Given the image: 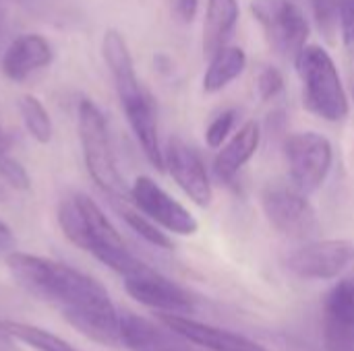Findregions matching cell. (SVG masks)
<instances>
[{
	"label": "cell",
	"mask_w": 354,
	"mask_h": 351,
	"mask_svg": "<svg viewBox=\"0 0 354 351\" xmlns=\"http://www.w3.org/2000/svg\"><path fill=\"white\" fill-rule=\"evenodd\" d=\"M54 58L50 41L39 33H23L10 41L2 56V72L6 79L21 83L33 72L50 66Z\"/></svg>",
	"instance_id": "16"
},
{
	"label": "cell",
	"mask_w": 354,
	"mask_h": 351,
	"mask_svg": "<svg viewBox=\"0 0 354 351\" xmlns=\"http://www.w3.org/2000/svg\"><path fill=\"white\" fill-rule=\"evenodd\" d=\"M307 197L295 184H268L261 192V207L270 225L290 240H311L319 232V219Z\"/></svg>",
	"instance_id": "5"
},
{
	"label": "cell",
	"mask_w": 354,
	"mask_h": 351,
	"mask_svg": "<svg viewBox=\"0 0 354 351\" xmlns=\"http://www.w3.org/2000/svg\"><path fill=\"white\" fill-rule=\"evenodd\" d=\"M290 182L305 194L319 190L332 170V143L319 132H297L284 143Z\"/></svg>",
	"instance_id": "7"
},
{
	"label": "cell",
	"mask_w": 354,
	"mask_h": 351,
	"mask_svg": "<svg viewBox=\"0 0 354 351\" xmlns=\"http://www.w3.org/2000/svg\"><path fill=\"white\" fill-rule=\"evenodd\" d=\"M309 4L319 29L328 37H332L334 29L338 27V0H309Z\"/></svg>",
	"instance_id": "26"
},
{
	"label": "cell",
	"mask_w": 354,
	"mask_h": 351,
	"mask_svg": "<svg viewBox=\"0 0 354 351\" xmlns=\"http://www.w3.org/2000/svg\"><path fill=\"white\" fill-rule=\"evenodd\" d=\"M79 139L83 147V157L91 180L112 199L120 201L129 197L124 178L118 170L108 122L102 110L91 99L79 101Z\"/></svg>",
	"instance_id": "4"
},
{
	"label": "cell",
	"mask_w": 354,
	"mask_h": 351,
	"mask_svg": "<svg viewBox=\"0 0 354 351\" xmlns=\"http://www.w3.org/2000/svg\"><path fill=\"white\" fill-rule=\"evenodd\" d=\"M295 66L303 83L305 108L326 122L344 120L351 101L334 58L322 46L307 43L295 58Z\"/></svg>",
	"instance_id": "3"
},
{
	"label": "cell",
	"mask_w": 354,
	"mask_h": 351,
	"mask_svg": "<svg viewBox=\"0 0 354 351\" xmlns=\"http://www.w3.org/2000/svg\"><path fill=\"white\" fill-rule=\"evenodd\" d=\"M0 351H17V345L12 343V337L6 335L2 329H0Z\"/></svg>",
	"instance_id": "30"
},
{
	"label": "cell",
	"mask_w": 354,
	"mask_h": 351,
	"mask_svg": "<svg viewBox=\"0 0 354 351\" xmlns=\"http://www.w3.org/2000/svg\"><path fill=\"white\" fill-rule=\"evenodd\" d=\"M129 197L133 205L151 221H156L162 230L178 236L197 234L199 223L193 217V213L185 205H180L174 197H170L149 176H137L129 190Z\"/></svg>",
	"instance_id": "9"
},
{
	"label": "cell",
	"mask_w": 354,
	"mask_h": 351,
	"mask_svg": "<svg viewBox=\"0 0 354 351\" xmlns=\"http://www.w3.org/2000/svg\"><path fill=\"white\" fill-rule=\"evenodd\" d=\"M282 91H284V74L274 66H266L257 77V93H259V97L263 101H272Z\"/></svg>",
	"instance_id": "25"
},
{
	"label": "cell",
	"mask_w": 354,
	"mask_h": 351,
	"mask_svg": "<svg viewBox=\"0 0 354 351\" xmlns=\"http://www.w3.org/2000/svg\"><path fill=\"white\" fill-rule=\"evenodd\" d=\"M6 267L12 279L27 294L56 306L64 319L112 302L106 288L97 279L64 263L12 250L6 254Z\"/></svg>",
	"instance_id": "1"
},
{
	"label": "cell",
	"mask_w": 354,
	"mask_h": 351,
	"mask_svg": "<svg viewBox=\"0 0 354 351\" xmlns=\"http://www.w3.org/2000/svg\"><path fill=\"white\" fill-rule=\"evenodd\" d=\"M17 246V240H15V234L12 230L8 228V223H4L0 219V254H10Z\"/></svg>",
	"instance_id": "28"
},
{
	"label": "cell",
	"mask_w": 354,
	"mask_h": 351,
	"mask_svg": "<svg viewBox=\"0 0 354 351\" xmlns=\"http://www.w3.org/2000/svg\"><path fill=\"white\" fill-rule=\"evenodd\" d=\"M160 323V321H158ZM120 345L129 351H193L195 345L166 325H156L133 312H120Z\"/></svg>",
	"instance_id": "15"
},
{
	"label": "cell",
	"mask_w": 354,
	"mask_h": 351,
	"mask_svg": "<svg viewBox=\"0 0 354 351\" xmlns=\"http://www.w3.org/2000/svg\"><path fill=\"white\" fill-rule=\"evenodd\" d=\"M10 149V139L0 130V153H6Z\"/></svg>",
	"instance_id": "31"
},
{
	"label": "cell",
	"mask_w": 354,
	"mask_h": 351,
	"mask_svg": "<svg viewBox=\"0 0 354 351\" xmlns=\"http://www.w3.org/2000/svg\"><path fill=\"white\" fill-rule=\"evenodd\" d=\"M234 122H236V110H226L220 116H216L212 120V124L207 126V130H205V143H207V147L220 149L226 143L228 134L232 132Z\"/></svg>",
	"instance_id": "24"
},
{
	"label": "cell",
	"mask_w": 354,
	"mask_h": 351,
	"mask_svg": "<svg viewBox=\"0 0 354 351\" xmlns=\"http://www.w3.org/2000/svg\"><path fill=\"white\" fill-rule=\"evenodd\" d=\"M19 112L31 139L37 141L39 145H48L52 141L54 128H52V118L44 108V103L35 95H23L19 99Z\"/></svg>",
	"instance_id": "21"
},
{
	"label": "cell",
	"mask_w": 354,
	"mask_h": 351,
	"mask_svg": "<svg viewBox=\"0 0 354 351\" xmlns=\"http://www.w3.org/2000/svg\"><path fill=\"white\" fill-rule=\"evenodd\" d=\"M261 143V128L255 120L245 122L239 132L220 147L216 159H214V172L218 180L222 182H232L239 172L253 159Z\"/></svg>",
	"instance_id": "17"
},
{
	"label": "cell",
	"mask_w": 354,
	"mask_h": 351,
	"mask_svg": "<svg viewBox=\"0 0 354 351\" xmlns=\"http://www.w3.org/2000/svg\"><path fill=\"white\" fill-rule=\"evenodd\" d=\"M116 211H118L120 219H122L139 238H143L147 244H151V246H156V248H164V250H172V248H174V244H172V240L168 238V234H164V230H162L156 221H151L147 215H143L139 209L135 211V209H129V207L118 205Z\"/></svg>",
	"instance_id": "22"
},
{
	"label": "cell",
	"mask_w": 354,
	"mask_h": 351,
	"mask_svg": "<svg viewBox=\"0 0 354 351\" xmlns=\"http://www.w3.org/2000/svg\"><path fill=\"white\" fill-rule=\"evenodd\" d=\"M102 56H104V62H106L110 74H112L114 89H116V95L120 99L122 110L149 95V91L143 87V83L137 77L131 50H129L127 39L122 37L120 31L106 29L104 39H102Z\"/></svg>",
	"instance_id": "14"
},
{
	"label": "cell",
	"mask_w": 354,
	"mask_h": 351,
	"mask_svg": "<svg viewBox=\"0 0 354 351\" xmlns=\"http://www.w3.org/2000/svg\"><path fill=\"white\" fill-rule=\"evenodd\" d=\"M156 319L168 329H172L174 333H178L183 339H187L189 343H193L195 348L203 351H268L263 345H259L257 341L241 333L195 321L191 319V314L156 312Z\"/></svg>",
	"instance_id": "13"
},
{
	"label": "cell",
	"mask_w": 354,
	"mask_h": 351,
	"mask_svg": "<svg viewBox=\"0 0 354 351\" xmlns=\"http://www.w3.org/2000/svg\"><path fill=\"white\" fill-rule=\"evenodd\" d=\"M348 60H351V91L354 97V54H348Z\"/></svg>",
	"instance_id": "32"
},
{
	"label": "cell",
	"mask_w": 354,
	"mask_h": 351,
	"mask_svg": "<svg viewBox=\"0 0 354 351\" xmlns=\"http://www.w3.org/2000/svg\"><path fill=\"white\" fill-rule=\"evenodd\" d=\"M0 178L15 190L31 188V178H29L27 170L23 168V163L6 153H0Z\"/></svg>",
	"instance_id": "23"
},
{
	"label": "cell",
	"mask_w": 354,
	"mask_h": 351,
	"mask_svg": "<svg viewBox=\"0 0 354 351\" xmlns=\"http://www.w3.org/2000/svg\"><path fill=\"white\" fill-rule=\"evenodd\" d=\"M354 265V242L351 240H317L297 248L288 257V269L311 281H328L342 277Z\"/></svg>",
	"instance_id": "10"
},
{
	"label": "cell",
	"mask_w": 354,
	"mask_h": 351,
	"mask_svg": "<svg viewBox=\"0 0 354 351\" xmlns=\"http://www.w3.org/2000/svg\"><path fill=\"white\" fill-rule=\"evenodd\" d=\"M199 10V0H176V12L183 21H193Z\"/></svg>",
	"instance_id": "29"
},
{
	"label": "cell",
	"mask_w": 354,
	"mask_h": 351,
	"mask_svg": "<svg viewBox=\"0 0 354 351\" xmlns=\"http://www.w3.org/2000/svg\"><path fill=\"white\" fill-rule=\"evenodd\" d=\"M127 294L160 314H191L197 306L195 296L178 285L176 281L164 277L149 265H141L135 273L122 277Z\"/></svg>",
	"instance_id": "8"
},
{
	"label": "cell",
	"mask_w": 354,
	"mask_h": 351,
	"mask_svg": "<svg viewBox=\"0 0 354 351\" xmlns=\"http://www.w3.org/2000/svg\"><path fill=\"white\" fill-rule=\"evenodd\" d=\"M338 27L348 54H354V0H338Z\"/></svg>",
	"instance_id": "27"
},
{
	"label": "cell",
	"mask_w": 354,
	"mask_h": 351,
	"mask_svg": "<svg viewBox=\"0 0 354 351\" xmlns=\"http://www.w3.org/2000/svg\"><path fill=\"white\" fill-rule=\"evenodd\" d=\"M193 351H203V350H199V348H195V350H193Z\"/></svg>",
	"instance_id": "33"
},
{
	"label": "cell",
	"mask_w": 354,
	"mask_h": 351,
	"mask_svg": "<svg viewBox=\"0 0 354 351\" xmlns=\"http://www.w3.org/2000/svg\"><path fill=\"white\" fill-rule=\"evenodd\" d=\"M239 23L236 0H207L205 25H203V54L212 56L228 43Z\"/></svg>",
	"instance_id": "18"
},
{
	"label": "cell",
	"mask_w": 354,
	"mask_h": 351,
	"mask_svg": "<svg viewBox=\"0 0 354 351\" xmlns=\"http://www.w3.org/2000/svg\"><path fill=\"white\" fill-rule=\"evenodd\" d=\"M322 339L326 351H354V275L338 279L326 294Z\"/></svg>",
	"instance_id": "12"
},
{
	"label": "cell",
	"mask_w": 354,
	"mask_h": 351,
	"mask_svg": "<svg viewBox=\"0 0 354 351\" xmlns=\"http://www.w3.org/2000/svg\"><path fill=\"white\" fill-rule=\"evenodd\" d=\"M164 170L178 188L199 207H209L214 199L209 174L201 153L178 137H172L164 149Z\"/></svg>",
	"instance_id": "11"
},
{
	"label": "cell",
	"mask_w": 354,
	"mask_h": 351,
	"mask_svg": "<svg viewBox=\"0 0 354 351\" xmlns=\"http://www.w3.org/2000/svg\"><path fill=\"white\" fill-rule=\"evenodd\" d=\"M58 225L71 244L95 257L120 277L135 273L143 263L127 248L122 236L85 192H73L58 203Z\"/></svg>",
	"instance_id": "2"
},
{
	"label": "cell",
	"mask_w": 354,
	"mask_h": 351,
	"mask_svg": "<svg viewBox=\"0 0 354 351\" xmlns=\"http://www.w3.org/2000/svg\"><path fill=\"white\" fill-rule=\"evenodd\" d=\"M0 329L10 335L15 341L29 345L31 350L35 351H77L71 343H66L64 339H60L58 335L27 325V323H15V321H0Z\"/></svg>",
	"instance_id": "20"
},
{
	"label": "cell",
	"mask_w": 354,
	"mask_h": 351,
	"mask_svg": "<svg viewBox=\"0 0 354 351\" xmlns=\"http://www.w3.org/2000/svg\"><path fill=\"white\" fill-rule=\"evenodd\" d=\"M251 10L270 48L278 56L295 62L309 39V21L301 6L292 0H253Z\"/></svg>",
	"instance_id": "6"
},
{
	"label": "cell",
	"mask_w": 354,
	"mask_h": 351,
	"mask_svg": "<svg viewBox=\"0 0 354 351\" xmlns=\"http://www.w3.org/2000/svg\"><path fill=\"white\" fill-rule=\"evenodd\" d=\"M247 68V54L239 46H222L218 52L209 56L207 70L203 74V91L218 93L226 89L234 79L243 74Z\"/></svg>",
	"instance_id": "19"
}]
</instances>
